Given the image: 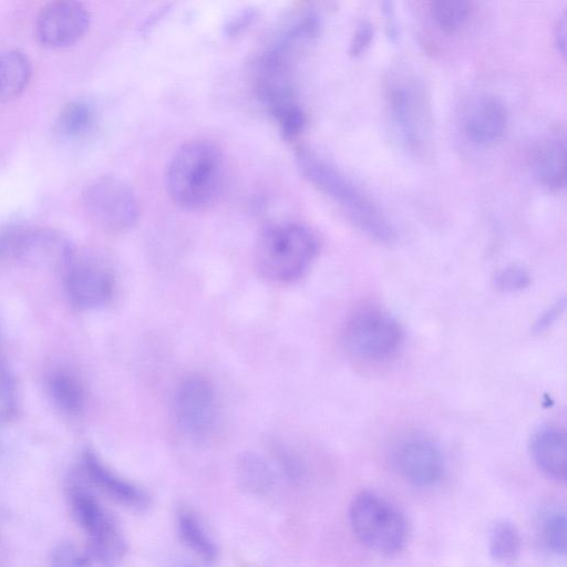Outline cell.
<instances>
[{
	"label": "cell",
	"instance_id": "e0dca14e",
	"mask_svg": "<svg viewBox=\"0 0 567 567\" xmlns=\"http://www.w3.org/2000/svg\"><path fill=\"white\" fill-rule=\"evenodd\" d=\"M530 453L536 466L548 477L564 481L567 470V440L558 426H544L532 439Z\"/></svg>",
	"mask_w": 567,
	"mask_h": 567
},
{
	"label": "cell",
	"instance_id": "d4e9b609",
	"mask_svg": "<svg viewBox=\"0 0 567 567\" xmlns=\"http://www.w3.org/2000/svg\"><path fill=\"white\" fill-rule=\"evenodd\" d=\"M566 515L560 511H550L540 522V539L550 553L564 556L566 553Z\"/></svg>",
	"mask_w": 567,
	"mask_h": 567
},
{
	"label": "cell",
	"instance_id": "484cf974",
	"mask_svg": "<svg viewBox=\"0 0 567 567\" xmlns=\"http://www.w3.org/2000/svg\"><path fill=\"white\" fill-rule=\"evenodd\" d=\"M17 388L0 339V422L11 421L18 408Z\"/></svg>",
	"mask_w": 567,
	"mask_h": 567
},
{
	"label": "cell",
	"instance_id": "d6a6232c",
	"mask_svg": "<svg viewBox=\"0 0 567 567\" xmlns=\"http://www.w3.org/2000/svg\"><path fill=\"white\" fill-rule=\"evenodd\" d=\"M4 246H3V239H2V235L0 236V257H3L4 256Z\"/></svg>",
	"mask_w": 567,
	"mask_h": 567
},
{
	"label": "cell",
	"instance_id": "4316f807",
	"mask_svg": "<svg viewBox=\"0 0 567 567\" xmlns=\"http://www.w3.org/2000/svg\"><path fill=\"white\" fill-rule=\"evenodd\" d=\"M493 281L498 290L515 292L528 287L532 281V276L527 268L515 264L503 267L496 271Z\"/></svg>",
	"mask_w": 567,
	"mask_h": 567
},
{
	"label": "cell",
	"instance_id": "f546056e",
	"mask_svg": "<svg viewBox=\"0 0 567 567\" xmlns=\"http://www.w3.org/2000/svg\"><path fill=\"white\" fill-rule=\"evenodd\" d=\"M565 308L564 300L557 301L546 311H544L535 323V330L540 332L550 327L556 319L563 313Z\"/></svg>",
	"mask_w": 567,
	"mask_h": 567
},
{
	"label": "cell",
	"instance_id": "3957f363",
	"mask_svg": "<svg viewBox=\"0 0 567 567\" xmlns=\"http://www.w3.org/2000/svg\"><path fill=\"white\" fill-rule=\"evenodd\" d=\"M319 252V241L307 226L281 221L266 227L254 248V265L258 275L275 285L300 279Z\"/></svg>",
	"mask_w": 567,
	"mask_h": 567
},
{
	"label": "cell",
	"instance_id": "4dcf8cb0",
	"mask_svg": "<svg viewBox=\"0 0 567 567\" xmlns=\"http://www.w3.org/2000/svg\"><path fill=\"white\" fill-rule=\"evenodd\" d=\"M252 19L254 13L251 11L240 13L238 17H236L234 20L229 22V24L227 25V33L230 35H235L244 28H246V25H248Z\"/></svg>",
	"mask_w": 567,
	"mask_h": 567
},
{
	"label": "cell",
	"instance_id": "9c48e42d",
	"mask_svg": "<svg viewBox=\"0 0 567 567\" xmlns=\"http://www.w3.org/2000/svg\"><path fill=\"white\" fill-rule=\"evenodd\" d=\"M217 393L213 382L200 374H189L179 382L174 411L179 427L188 435H207L217 421Z\"/></svg>",
	"mask_w": 567,
	"mask_h": 567
},
{
	"label": "cell",
	"instance_id": "5b68a950",
	"mask_svg": "<svg viewBox=\"0 0 567 567\" xmlns=\"http://www.w3.org/2000/svg\"><path fill=\"white\" fill-rule=\"evenodd\" d=\"M68 499L73 519L82 530L92 557L103 567H115L124 557V536L105 507L79 482L72 481Z\"/></svg>",
	"mask_w": 567,
	"mask_h": 567
},
{
	"label": "cell",
	"instance_id": "7a4b0ae2",
	"mask_svg": "<svg viewBox=\"0 0 567 567\" xmlns=\"http://www.w3.org/2000/svg\"><path fill=\"white\" fill-rule=\"evenodd\" d=\"M296 159L306 179L361 231L382 243L394 239V228L383 210L352 179L305 146L296 147Z\"/></svg>",
	"mask_w": 567,
	"mask_h": 567
},
{
	"label": "cell",
	"instance_id": "d6986e66",
	"mask_svg": "<svg viewBox=\"0 0 567 567\" xmlns=\"http://www.w3.org/2000/svg\"><path fill=\"white\" fill-rule=\"evenodd\" d=\"M49 394L54 405L68 415H78L84 409L86 394L81 380L71 371L59 369L48 380Z\"/></svg>",
	"mask_w": 567,
	"mask_h": 567
},
{
	"label": "cell",
	"instance_id": "603a6c76",
	"mask_svg": "<svg viewBox=\"0 0 567 567\" xmlns=\"http://www.w3.org/2000/svg\"><path fill=\"white\" fill-rule=\"evenodd\" d=\"M430 12L437 27L445 33L460 31L472 12V6L463 0H436L430 4Z\"/></svg>",
	"mask_w": 567,
	"mask_h": 567
},
{
	"label": "cell",
	"instance_id": "cb8c5ba5",
	"mask_svg": "<svg viewBox=\"0 0 567 567\" xmlns=\"http://www.w3.org/2000/svg\"><path fill=\"white\" fill-rule=\"evenodd\" d=\"M94 116V109L90 103L80 100L69 102L58 116V131L63 136L78 137L90 130Z\"/></svg>",
	"mask_w": 567,
	"mask_h": 567
},
{
	"label": "cell",
	"instance_id": "8fae6325",
	"mask_svg": "<svg viewBox=\"0 0 567 567\" xmlns=\"http://www.w3.org/2000/svg\"><path fill=\"white\" fill-rule=\"evenodd\" d=\"M391 463L403 480L416 486L434 485L444 473L440 449L420 434L399 439L391 450Z\"/></svg>",
	"mask_w": 567,
	"mask_h": 567
},
{
	"label": "cell",
	"instance_id": "ffe728a7",
	"mask_svg": "<svg viewBox=\"0 0 567 567\" xmlns=\"http://www.w3.org/2000/svg\"><path fill=\"white\" fill-rule=\"evenodd\" d=\"M520 536L509 520L496 522L489 533L488 551L492 559L502 566H512L520 553Z\"/></svg>",
	"mask_w": 567,
	"mask_h": 567
},
{
	"label": "cell",
	"instance_id": "4fadbf2b",
	"mask_svg": "<svg viewBox=\"0 0 567 567\" xmlns=\"http://www.w3.org/2000/svg\"><path fill=\"white\" fill-rule=\"evenodd\" d=\"M70 301L80 309H96L113 296L114 279L110 269L96 260H74L65 271Z\"/></svg>",
	"mask_w": 567,
	"mask_h": 567
},
{
	"label": "cell",
	"instance_id": "f1b7e54d",
	"mask_svg": "<svg viewBox=\"0 0 567 567\" xmlns=\"http://www.w3.org/2000/svg\"><path fill=\"white\" fill-rule=\"evenodd\" d=\"M372 38V25L369 22L359 23L350 42V54L353 56L362 54L370 45Z\"/></svg>",
	"mask_w": 567,
	"mask_h": 567
},
{
	"label": "cell",
	"instance_id": "ba28073f",
	"mask_svg": "<svg viewBox=\"0 0 567 567\" xmlns=\"http://www.w3.org/2000/svg\"><path fill=\"white\" fill-rule=\"evenodd\" d=\"M386 102L391 122L412 152H423L431 135L430 111L423 87L415 78L400 74L389 81Z\"/></svg>",
	"mask_w": 567,
	"mask_h": 567
},
{
	"label": "cell",
	"instance_id": "52a82bcc",
	"mask_svg": "<svg viewBox=\"0 0 567 567\" xmlns=\"http://www.w3.org/2000/svg\"><path fill=\"white\" fill-rule=\"evenodd\" d=\"M81 202L91 223L106 233L126 231L138 219L140 204L136 195L117 177L93 179L83 189Z\"/></svg>",
	"mask_w": 567,
	"mask_h": 567
},
{
	"label": "cell",
	"instance_id": "30bf717a",
	"mask_svg": "<svg viewBox=\"0 0 567 567\" xmlns=\"http://www.w3.org/2000/svg\"><path fill=\"white\" fill-rule=\"evenodd\" d=\"M6 255L41 268L64 269L74 262V249L51 229L14 230L4 234Z\"/></svg>",
	"mask_w": 567,
	"mask_h": 567
},
{
	"label": "cell",
	"instance_id": "6da1fadb",
	"mask_svg": "<svg viewBox=\"0 0 567 567\" xmlns=\"http://www.w3.org/2000/svg\"><path fill=\"white\" fill-rule=\"evenodd\" d=\"M223 150L213 141L197 138L179 146L166 169V188L173 202L187 210L214 205L226 185Z\"/></svg>",
	"mask_w": 567,
	"mask_h": 567
},
{
	"label": "cell",
	"instance_id": "ac0fdd59",
	"mask_svg": "<svg viewBox=\"0 0 567 567\" xmlns=\"http://www.w3.org/2000/svg\"><path fill=\"white\" fill-rule=\"evenodd\" d=\"M32 75L29 56L19 50L0 54V102L18 97L28 86Z\"/></svg>",
	"mask_w": 567,
	"mask_h": 567
},
{
	"label": "cell",
	"instance_id": "9a60e30c",
	"mask_svg": "<svg viewBox=\"0 0 567 567\" xmlns=\"http://www.w3.org/2000/svg\"><path fill=\"white\" fill-rule=\"evenodd\" d=\"M80 468L87 483L115 502L132 508L148 505V495L142 488L113 472L94 452L83 453Z\"/></svg>",
	"mask_w": 567,
	"mask_h": 567
},
{
	"label": "cell",
	"instance_id": "5bb4252c",
	"mask_svg": "<svg viewBox=\"0 0 567 567\" xmlns=\"http://www.w3.org/2000/svg\"><path fill=\"white\" fill-rule=\"evenodd\" d=\"M507 123L508 112L505 104L489 94L472 99L462 115L464 134L480 145L497 142L504 135Z\"/></svg>",
	"mask_w": 567,
	"mask_h": 567
},
{
	"label": "cell",
	"instance_id": "7402d4cb",
	"mask_svg": "<svg viewBox=\"0 0 567 567\" xmlns=\"http://www.w3.org/2000/svg\"><path fill=\"white\" fill-rule=\"evenodd\" d=\"M240 485L250 493L262 494L274 483V475L268 464L255 454H244L237 464Z\"/></svg>",
	"mask_w": 567,
	"mask_h": 567
},
{
	"label": "cell",
	"instance_id": "44dd1931",
	"mask_svg": "<svg viewBox=\"0 0 567 567\" xmlns=\"http://www.w3.org/2000/svg\"><path fill=\"white\" fill-rule=\"evenodd\" d=\"M177 529L182 542L204 561L216 559V545L193 513L185 509L178 513Z\"/></svg>",
	"mask_w": 567,
	"mask_h": 567
},
{
	"label": "cell",
	"instance_id": "2e32d148",
	"mask_svg": "<svg viewBox=\"0 0 567 567\" xmlns=\"http://www.w3.org/2000/svg\"><path fill=\"white\" fill-rule=\"evenodd\" d=\"M532 168L544 186L557 189L566 179V137L565 130L556 127L545 135L535 146L532 155Z\"/></svg>",
	"mask_w": 567,
	"mask_h": 567
},
{
	"label": "cell",
	"instance_id": "1f68e13d",
	"mask_svg": "<svg viewBox=\"0 0 567 567\" xmlns=\"http://www.w3.org/2000/svg\"><path fill=\"white\" fill-rule=\"evenodd\" d=\"M555 42L561 54H565L566 14H563L555 29Z\"/></svg>",
	"mask_w": 567,
	"mask_h": 567
},
{
	"label": "cell",
	"instance_id": "83f0119b",
	"mask_svg": "<svg viewBox=\"0 0 567 567\" xmlns=\"http://www.w3.org/2000/svg\"><path fill=\"white\" fill-rule=\"evenodd\" d=\"M50 567H89V559L75 545L63 542L52 550Z\"/></svg>",
	"mask_w": 567,
	"mask_h": 567
},
{
	"label": "cell",
	"instance_id": "7c38bea8",
	"mask_svg": "<svg viewBox=\"0 0 567 567\" xmlns=\"http://www.w3.org/2000/svg\"><path fill=\"white\" fill-rule=\"evenodd\" d=\"M90 27V14L75 1L47 4L37 16L34 35L48 49H61L76 43Z\"/></svg>",
	"mask_w": 567,
	"mask_h": 567
},
{
	"label": "cell",
	"instance_id": "8992f818",
	"mask_svg": "<svg viewBox=\"0 0 567 567\" xmlns=\"http://www.w3.org/2000/svg\"><path fill=\"white\" fill-rule=\"evenodd\" d=\"M403 332L399 322L377 306L355 309L343 328V342L354 357L367 361H384L401 347Z\"/></svg>",
	"mask_w": 567,
	"mask_h": 567
},
{
	"label": "cell",
	"instance_id": "277c9868",
	"mask_svg": "<svg viewBox=\"0 0 567 567\" xmlns=\"http://www.w3.org/2000/svg\"><path fill=\"white\" fill-rule=\"evenodd\" d=\"M349 520L359 542L377 553L396 554L409 540L410 528L403 513L373 492L362 491L353 497Z\"/></svg>",
	"mask_w": 567,
	"mask_h": 567
}]
</instances>
